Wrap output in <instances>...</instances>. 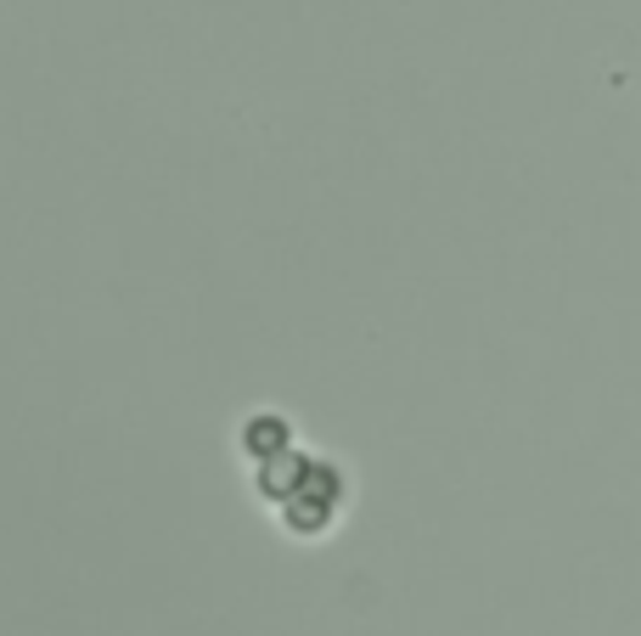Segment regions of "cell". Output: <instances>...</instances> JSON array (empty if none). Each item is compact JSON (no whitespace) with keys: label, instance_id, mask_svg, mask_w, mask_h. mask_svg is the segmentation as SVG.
Returning <instances> with one entry per match:
<instances>
[{"label":"cell","instance_id":"obj_1","mask_svg":"<svg viewBox=\"0 0 641 636\" xmlns=\"http://www.w3.org/2000/svg\"><path fill=\"white\" fill-rule=\"evenodd\" d=\"M304 479H310V457H304V450H288V457H277V463H259V490L270 501H282V507L299 496Z\"/></svg>","mask_w":641,"mask_h":636},{"label":"cell","instance_id":"obj_2","mask_svg":"<svg viewBox=\"0 0 641 636\" xmlns=\"http://www.w3.org/2000/svg\"><path fill=\"white\" fill-rule=\"evenodd\" d=\"M242 450H248V457L253 463H277V457H288V450H293V434H288V423L282 417H253L248 428H242Z\"/></svg>","mask_w":641,"mask_h":636}]
</instances>
